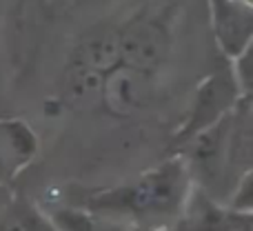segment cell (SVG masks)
Listing matches in <instances>:
<instances>
[{
  "mask_svg": "<svg viewBox=\"0 0 253 231\" xmlns=\"http://www.w3.org/2000/svg\"><path fill=\"white\" fill-rule=\"evenodd\" d=\"M187 187L189 176L184 165L171 160L129 185L96 193L87 200V207L100 214H120L133 218L169 216L182 207Z\"/></svg>",
  "mask_w": 253,
  "mask_h": 231,
  "instance_id": "obj_1",
  "label": "cell"
},
{
  "mask_svg": "<svg viewBox=\"0 0 253 231\" xmlns=\"http://www.w3.org/2000/svg\"><path fill=\"white\" fill-rule=\"evenodd\" d=\"M120 60L126 67L151 74L167 58L169 38L151 20H133L118 31Z\"/></svg>",
  "mask_w": 253,
  "mask_h": 231,
  "instance_id": "obj_2",
  "label": "cell"
},
{
  "mask_svg": "<svg viewBox=\"0 0 253 231\" xmlns=\"http://www.w3.org/2000/svg\"><path fill=\"white\" fill-rule=\"evenodd\" d=\"M153 100V83L147 71L118 65L109 71L102 87V102L114 114L126 116L147 109Z\"/></svg>",
  "mask_w": 253,
  "mask_h": 231,
  "instance_id": "obj_3",
  "label": "cell"
},
{
  "mask_svg": "<svg viewBox=\"0 0 253 231\" xmlns=\"http://www.w3.org/2000/svg\"><path fill=\"white\" fill-rule=\"evenodd\" d=\"M229 136H231V116L213 122L198 131L189 149V160L202 183H215L229 165Z\"/></svg>",
  "mask_w": 253,
  "mask_h": 231,
  "instance_id": "obj_4",
  "label": "cell"
},
{
  "mask_svg": "<svg viewBox=\"0 0 253 231\" xmlns=\"http://www.w3.org/2000/svg\"><path fill=\"white\" fill-rule=\"evenodd\" d=\"M213 20L215 36L229 53L238 56L247 49L251 38V9L249 4H240L238 0H213Z\"/></svg>",
  "mask_w": 253,
  "mask_h": 231,
  "instance_id": "obj_5",
  "label": "cell"
},
{
  "mask_svg": "<svg viewBox=\"0 0 253 231\" xmlns=\"http://www.w3.org/2000/svg\"><path fill=\"white\" fill-rule=\"evenodd\" d=\"M105 74L80 62H71L62 78V100L76 111L93 109L102 102Z\"/></svg>",
  "mask_w": 253,
  "mask_h": 231,
  "instance_id": "obj_6",
  "label": "cell"
},
{
  "mask_svg": "<svg viewBox=\"0 0 253 231\" xmlns=\"http://www.w3.org/2000/svg\"><path fill=\"white\" fill-rule=\"evenodd\" d=\"M80 65H87L91 69L111 71L120 65V45H118V31L111 29H98L93 34L84 36L83 43L76 49V60Z\"/></svg>",
  "mask_w": 253,
  "mask_h": 231,
  "instance_id": "obj_7",
  "label": "cell"
},
{
  "mask_svg": "<svg viewBox=\"0 0 253 231\" xmlns=\"http://www.w3.org/2000/svg\"><path fill=\"white\" fill-rule=\"evenodd\" d=\"M233 96V87L229 80L224 78H213L200 93H198V105L193 111L191 125L189 131H202L207 127H211L213 122H218V118L224 114V109L229 107Z\"/></svg>",
  "mask_w": 253,
  "mask_h": 231,
  "instance_id": "obj_8",
  "label": "cell"
},
{
  "mask_svg": "<svg viewBox=\"0 0 253 231\" xmlns=\"http://www.w3.org/2000/svg\"><path fill=\"white\" fill-rule=\"evenodd\" d=\"M191 231H253L251 214L236 209H218L207 205L193 218Z\"/></svg>",
  "mask_w": 253,
  "mask_h": 231,
  "instance_id": "obj_9",
  "label": "cell"
},
{
  "mask_svg": "<svg viewBox=\"0 0 253 231\" xmlns=\"http://www.w3.org/2000/svg\"><path fill=\"white\" fill-rule=\"evenodd\" d=\"M51 218L58 231H118V229H111L107 225L98 223L91 214L76 211V209H60Z\"/></svg>",
  "mask_w": 253,
  "mask_h": 231,
  "instance_id": "obj_10",
  "label": "cell"
},
{
  "mask_svg": "<svg viewBox=\"0 0 253 231\" xmlns=\"http://www.w3.org/2000/svg\"><path fill=\"white\" fill-rule=\"evenodd\" d=\"M0 231H44V225L27 205H16L0 218Z\"/></svg>",
  "mask_w": 253,
  "mask_h": 231,
  "instance_id": "obj_11",
  "label": "cell"
}]
</instances>
